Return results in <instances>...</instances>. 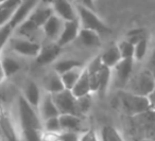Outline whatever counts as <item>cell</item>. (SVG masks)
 <instances>
[{
    "label": "cell",
    "mask_w": 155,
    "mask_h": 141,
    "mask_svg": "<svg viewBox=\"0 0 155 141\" xmlns=\"http://www.w3.org/2000/svg\"><path fill=\"white\" fill-rule=\"evenodd\" d=\"M17 113L21 130H43V120L36 108L30 105L22 96L18 98Z\"/></svg>",
    "instance_id": "1"
},
{
    "label": "cell",
    "mask_w": 155,
    "mask_h": 141,
    "mask_svg": "<svg viewBox=\"0 0 155 141\" xmlns=\"http://www.w3.org/2000/svg\"><path fill=\"white\" fill-rule=\"evenodd\" d=\"M123 90L141 97H149L155 90V81L148 69H142L132 75Z\"/></svg>",
    "instance_id": "2"
},
{
    "label": "cell",
    "mask_w": 155,
    "mask_h": 141,
    "mask_svg": "<svg viewBox=\"0 0 155 141\" xmlns=\"http://www.w3.org/2000/svg\"><path fill=\"white\" fill-rule=\"evenodd\" d=\"M118 98L122 109L130 117H135L151 108L148 97L137 96L127 90H121L118 93Z\"/></svg>",
    "instance_id": "3"
},
{
    "label": "cell",
    "mask_w": 155,
    "mask_h": 141,
    "mask_svg": "<svg viewBox=\"0 0 155 141\" xmlns=\"http://www.w3.org/2000/svg\"><path fill=\"white\" fill-rule=\"evenodd\" d=\"M77 13L78 18L80 19L81 26L84 29H88V30H93L95 32L99 33H108L110 29L94 13L93 10L87 9V8L83 7L81 5H78L77 7Z\"/></svg>",
    "instance_id": "4"
},
{
    "label": "cell",
    "mask_w": 155,
    "mask_h": 141,
    "mask_svg": "<svg viewBox=\"0 0 155 141\" xmlns=\"http://www.w3.org/2000/svg\"><path fill=\"white\" fill-rule=\"evenodd\" d=\"M9 47L14 53L27 57H35L38 55L41 46L36 41L22 37H11L9 41Z\"/></svg>",
    "instance_id": "5"
},
{
    "label": "cell",
    "mask_w": 155,
    "mask_h": 141,
    "mask_svg": "<svg viewBox=\"0 0 155 141\" xmlns=\"http://www.w3.org/2000/svg\"><path fill=\"white\" fill-rule=\"evenodd\" d=\"M53 102L60 115H77V98L71 90L64 89L58 93L51 94Z\"/></svg>",
    "instance_id": "6"
},
{
    "label": "cell",
    "mask_w": 155,
    "mask_h": 141,
    "mask_svg": "<svg viewBox=\"0 0 155 141\" xmlns=\"http://www.w3.org/2000/svg\"><path fill=\"white\" fill-rule=\"evenodd\" d=\"M134 58H122L114 68L112 69V72H114L115 82L117 86L120 88H125L127 84L129 83L130 79L132 77L133 71Z\"/></svg>",
    "instance_id": "7"
},
{
    "label": "cell",
    "mask_w": 155,
    "mask_h": 141,
    "mask_svg": "<svg viewBox=\"0 0 155 141\" xmlns=\"http://www.w3.org/2000/svg\"><path fill=\"white\" fill-rule=\"evenodd\" d=\"M39 2H41V0H24L16 8L13 17L11 18L9 24L14 29H16L20 24H22L32 14V12L36 9V7L39 5Z\"/></svg>",
    "instance_id": "8"
},
{
    "label": "cell",
    "mask_w": 155,
    "mask_h": 141,
    "mask_svg": "<svg viewBox=\"0 0 155 141\" xmlns=\"http://www.w3.org/2000/svg\"><path fill=\"white\" fill-rule=\"evenodd\" d=\"M51 7L54 14L64 21H73L79 19L78 13L68 0H53Z\"/></svg>",
    "instance_id": "9"
},
{
    "label": "cell",
    "mask_w": 155,
    "mask_h": 141,
    "mask_svg": "<svg viewBox=\"0 0 155 141\" xmlns=\"http://www.w3.org/2000/svg\"><path fill=\"white\" fill-rule=\"evenodd\" d=\"M81 30L80 20H73V21H65L64 28L58 37L56 45L58 47H65L66 45L70 44L72 41H74L77 37H79V33Z\"/></svg>",
    "instance_id": "10"
},
{
    "label": "cell",
    "mask_w": 155,
    "mask_h": 141,
    "mask_svg": "<svg viewBox=\"0 0 155 141\" xmlns=\"http://www.w3.org/2000/svg\"><path fill=\"white\" fill-rule=\"evenodd\" d=\"M64 24H65L64 20H62L60 17H58L55 14H53L47 20V22L44 25L43 27L44 34L50 41H58V37H60L61 33L63 31V28H64Z\"/></svg>",
    "instance_id": "11"
},
{
    "label": "cell",
    "mask_w": 155,
    "mask_h": 141,
    "mask_svg": "<svg viewBox=\"0 0 155 141\" xmlns=\"http://www.w3.org/2000/svg\"><path fill=\"white\" fill-rule=\"evenodd\" d=\"M43 88L46 93L54 94L63 91L65 89V86L63 84L61 75L54 70H52L51 72L46 74L43 79Z\"/></svg>",
    "instance_id": "12"
},
{
    "label": "cell",
    "mask_w": 155,
    "mask_h": 141,
    "mask_svg": "<svg viewBox=\"0 0 155 141\" xmlns=\"http://www.w3.org/2000/svg\"><path fill=\"white\" fill-rule=\"evenodd\" d=\"M54 14L53 9H52L51 5H46L44 3V5H37L36 9L32 12L30 16L27 19L31 20L37 28H43L44 25L47 22V20L51 17Z\"/></svg>",
    "instance_id": "13"
},
{
    "label": "cell",
    "mask_w": 155,
    "mask_h": 141,
    "mask_svg": "<svg viewBox=\"0 0 155 141\" xmlns=\"http://www.w3.org/2000/svg\"><path fill=\"white\" fill-rule=\"evenodd\" d=\"M22 97L26 99V101L29 104L32 105L34 108L38 110V106L41 104L43 96H41V88L35 82L29 81L25 84L24 90H22Z\"/></svg>",
    "instance_id": "14"
},
{
    "label": "cell",
    "mask_w": 155,
    "mask_h": 141,
    "mask_svg": "<svg viewBox=\"0 0 155 141\" xmlns=\"http://www.w3.org/2000/svg\"><path fill=\"white\" fill-rule=\"evenodd\" d=\"M38 113L43 121L50 119V118L58 117L60 116V113H58V108H56L55 104H54L51 94L46 93V92L43 94L41 104L38 106Z\"/></svg>",
    "instance_id": "15"
},
{
    "label": "cell",
    "mask_w": 155,
    "mask_h": 141,
    "mask_svg": "<svg viewBox=\"0 0 155 141\" xmlns=\"http://www.w3.org/2000/svg\"><path fill=\"white\" fill-rule=\"evenodd\" d=\"M60 123L62 132H75L83 133L82 117L77 115H60Z\"/></svg>",
    "instance_id": "16"
},
{
    "label": "cell",
    "mask_w": 155,
    "mask_h": 141,
    "mask_svg": "<svg viewBox=\"0 0 155 141\" xmlns=\"http://www.w3.org/2000/svg\"><path fill=\"white\" fill-rule=\"evenodd\" d=\"M61 51V47L58 45H47L43 46L39 51L38 55L36 56V63L38 65H48L53 63L58 58Z\"/></svg>",
    "instance_id": "17"
},
{
    "label": "cell",
    "mask_w": 155,
    "mask_h": 141,
    "mask_svg": "<svg viewBox=\"0 0 155 141\" xmlns=\"http://www.w3.org/2000/svg\"><path fill=\"white\" fill-rule=\"evenodd\" d=\"M0 130L7 141H20L14 123L8 116L0 115Z\"/></svg>",
    "instance_id": "18"
},
{
    "label": "cell",
    "mask_w": 155,
    "mask_h": 141,
    "mask_svg": "<svg viewBox=\"0 0 155 141\" xmlns=\"http://www.w3.org/2000/svg\"><path fill=\"white\" fill-rule=\"evenodd\" d=\"M71 92L75 98H81V97H85L91 94V83H89V75L87 72L86 68H84L82 75L80 77L79 81L74 85V87L71 89Z\"/></svg>",
    "instance_id": "19"
},
{
    "label": "cell",
    "mask_w": 155,
    "mask_h": 141,
    "mask_svg": "<svg viewBox=\"0 0 155 141\" xmlns=\"http://www.w3.org/2000/svg\"><path fill=\"white\" fill-rule=\"evenodd\" d=\"M101 62L104 66L113 69L121 60L122 56L120 54V51L118 49V46H112L108 49H106L103 53L100 55Z\"/></svg>",
    "instance_id": "20"
},
{
    "label": "cell",
    "mask_w": 155,
    "mask_h": 141,
    "mask_svg": "<svg viewBox=\"0 0 155 141\" xmlns=\"http://www.w3.org/2000/svg\"><path fill=\"white\" fill-rule=\"evenodd\" d=\"M0 64L3 69L5 77H12L20 70V63L15 57L10 55H0Z\"/></svg>",
    "instance_id": "21"
},
{
    "label": "cell",
    "mask_w": 155,
    "mask_h": 141,
    "mask_svg": "<svg viewBox=\"0 0 155 141\" xmlns=\"http://www.w3.org/2000/svg\"><path fill=\"white\" fill-rule=\"evenodd\" d=\"M79 38L81 39L82 44L86 47H99L101 44L99 33L93 30L82 28L79 33Z\"/></svg>",
    "instance_id": "22"
},
{
    "label": "cell",
    "mask_w": 155,
    "mask_h": 141,
    "mask_svg": "<svg viewBox=\"0 0 155 141\" xmlns=\"http://www.w3.org/2000/svg\"><path fill=\"white\" fill-rule=\"evenodd\" d=\"M84 68H85L84 66L78 67V68H74V69H72V70L68 71V72H66V73H64V74L61 75L63 84H64V86H65V89L71 90L73 87H74V85L77 84V82L79 81L80 77L82 75Z\"/></svg>",
    "instance_id": "23"
},
{
    "label": "cell",
    "mask_w": 155,
    "mask_h": 141,
    "mask_svg": "<svg viewBox=\"0 0 155 141\" xmlns=\"http://www.w3.org/2000/svg\"><path fill=\"white\" fill-rule=\"evenodd\" d=\"M82 63L79 62L77 60H71V58H64V60H60L53 65V70L60 75L64 74V73L68 72V71L72 70L78 67H82Z\"/></svg>",
    "instance_id": "24"
},
{
    "label": "cell",
    "mask_w": 155,
    "mask_h": 141,
    "mask_svg": "<svg viewBox=\"0 0 155 141\" xmlns=\"http://www.w3.org/2000/svg\"><path fill=\"white\" fill-rule=\"evenodd\" d=\"M110 80H112V69L102 65L99 71V89L98 92L100 94H104L110 86Z\"/></svg>",
    "instance_id": "25"
},
{
    "label": "cell",
    "mask_w": 155,
    "mask_h": 141,
    "mask_svg": "<svg viewBox=\"0 0 155 141\" xmlns=\"http://www.w3.org/2000/svg\"><path fill=\"white\" fill-rule=\"evenodd\" d=\"M100 141H124V139L114 126L105 125L101 130Z\"/></svg>",
    "instance_id": "26"
},
{
    "label": "cell",
    "mask_w": 155,
    "mask_h": 141,
    "mask_svg": "<svg viewBox=\"0 0 155 141\" xmlns=\"http://www.w3.org/2000/svg\"><path fill=\"white\" fill-rule=\"evenodd\" d=\"M91 102L93 100H91V94L77 98V113L79 117H83L88 113L91 107Z\"/></svg>",
    "instance_id": "27"
},
{
    "label": "cell",
    "mask_w": 155,
    "mask_h": 141,
    "mask_svg": "<svg viewBox=\"0 0 155 141\" xmlns=\"http://www.w3.org/2000/svg\"><path fill=\"white\" fill-rule=\"evenodd\" d=\"M60 117V116H58ZM54 117L47 119L43 121V130L46 133H62V127H61L60 118Z\"/></svg>",
    "instance_id": "28"
},
{
    "label": "cell",
    "mask_w": 155,
    "mask_h": 141,
    "mask_svg": "<svg viewBox=\"0 0 155 141\" xmlns=\"http://www.w3.org/2000/svg\"><path fill=\"white\" fill-rule=\"evenodd\" d=\"M13 31L14 28L9 22L0 27V51H2L3 47L9 43V41L12 37Z\"/></svg>",
    "instance_id": "29"
},
{
    "label": "cell",
    "mask_w": 155,
    "mask_h": 141,
    "mask_svg": "<svg viewBox=\"0 0 155 141\" xmlns=\"http://www.w3.org/2000/svg\"><path fill=\"white\" fill-rule=\"evenodd\" d=\"M118 49L122 58H134L135 46L127 41H122L118 44Z\"/></svg>",
    "instance_id": "30"
},
{
    "label": "cell",
    "mask_w": 155,
    "mask_h": 141,
    "mask_svg": "<svg viewBox=\"0 0 155 141\" xmlns=\"http://www.w3.org/2000/svg\"><path fill=\"white\" fill-rule=\"evenodd\" d=\"M147 49H148V39L143 38L135 45V51H134V60L141 61L146 56Z\"/></svg>",
    "instance_id": "31"
},
{
    "label": "cell",
    "mask_w": 155,
    "mask_h": 141,
    "mask_svg": "<svg viewBox=\"0 0 155 141\" xmlns=\"http://www.w3.org/2000/svg\"><path fill=\"white\" fill-rule=\"evenodd\" d=\"M44 130H21V135L25 141H43Z\"/></svg>",
    "instance_id": "32"
},
{
    "label": "cell",
    "mask_w": 155,
    "mask_h": 141,
    "mask_svg": "<svg viewBox=\"0 0 155 141\" xmlns=\"http://www.w3.org/2000/svg\"><path fill=\"white\" fill-rule=\"evenodd\" d=\"M16 9H5V8H0V27L10 22L11 18L13 17L14 12Z\"/></svg>",
    "instance_id": "33"
},
{
    "label": "cell",
    "mask_w": 155,
    "mask_h": 141,
    "mask_svg": "<svg viewBox=\"0 0 155 141\" xmlns=\"http://www.w3.org/2000/svg\"><path fill=\"white\" fill-rule=\"evenodd\" d=\"M80 141H100L98 134L93 128H87L80 135Z\"/></svg>",
    "instance_id": "34"
},
{
    "label": "cell",
    "mask_w": 155,
    "mask_h": 141,
    "mask_svg": "<svg viewBox=\"0 0 155 141\" xmlns=\"http://www.w3.org/2000/svg\"><path fill=\"white\" fill-rule=\"evenodd\" d=\"M81 133L62 132L58 136V141H80Z\"/></svg>",
    "instance_id": "35"
},
{
    "label": "cell",
    "mask_w": 155,
    "mask_h": 141,
    "mask_svg": "<svg viewBox=\"0 0 155 141\" xmlns=\"http://www.w3.org/2000/svg\"><path fill=\"white\" fill-rule=\"evenodd\" d=\"M61 133H43V141H58V136Z\"/></svg>",
    "instance_id": "36"
},
{
    "label": "cell",
    "mask_w": 155,
    "mask_h": 141,
    "mask_svg": "<svg viewBox=\"0 0 155 141\" xmlns=\"http://www.w3.org/2000/svg\"><path fill=\"white\" fill-rule=\"evenodd\" d=\"M148 69L149 71L151 72V74L153 75V77H154V81H155V50L154 52L152 53V55H151L150 57V61H149V66H148Z\"/></svg>",
    "instance_id": "37"
},
{
    "label": "cell",
    "mask_w": 155,
    "mask_h": 141,
    "mask_svg": "<svg viewBox=\"0 0 155 141\" xmlns=\"http://www.w3.org/2000/svg\"><path fill=\"white\" fill-rule=\"evenodd\" d=\"M79 5H83V7L87 8V9H91V10L95 9L94 0H79Z\"/></svg>",
    "instance_id": "38"
},
{
    "label": "cell",
    "mask_w": 155,
    "mask_h": 141,
    "mask_svg": "<svg viewBox=\"0 0 155 141\" xmlns=\"http://www.w3.org/2000/svg\"><path fill=\"white\" fill-rule=\"evenodd\" d=\"M149 102H150V107L151 109H154L155 110V90L148 97Z\"/></svg>",
    "instance_id": "39"
},
{
    "label": "cell",
    "mask_w": 155,
    "mask_h": 141,
    "mask_svg": "<svg viewBox=\"0 0 155 141\" xmlns=\"http://www.w3.org/2000/svg\"><path fill=\"white\" fill-rule=\"evenodd\" d=\"M5 79V72H3V69H2V67H1V64H0V84L2 83Z\"/></svg>",
    "instance_id": "40"
},
{
    "label": "cell",
    "mask_w": 155,
    "mask_h": 141,
    "mask_svg": "<svg viewBox=\"0 0 155 141\" xmlns=\"http://www.w3.org/2000/svg\"><path fill=\"white\" fill-rule=\"evenodd\" d=\"M41 2H44V3H46V5H50V3H52V1L53 0H41Z\"/></svg>",
    "instance_id": "41"
},
{
    "label": "cell",
    "mask_w": 155,
    "mask_h": 141,
    "mask_svg": "<svg viewBox=\"0 0 155 141\" xmlns=\"http://www.w3.org/2000/svg\"><path fill=\"white\" fill-rule=\"evenodd\" d=\"M140 141H155V140H151V139H141Z\"/></svg>",
    "instance_id": "42"
},
{
    "label": "cell",
    "mask_w": 155,
    "mask_h": 141,
    "mask_svg": "<svg viewBox=\"0 0 155 141\" xmlns=\"http://www.w3.org/2000/svg\"><path fill=\"white\" fill-rule=\"evenodd\" d=\"M5 1H7V0H0V5H1V3H3V2H5Z\"/></svg>",
    "instance_id": "43"
},
{
    "label": "cell",
    "mask_w": 155,
    "mask_h": 141,
    "mask_svg": "<svg viewBox=\"0 0 155 141\" xmlns=\"http://www.w3.org/2000/svg\"><path fill=\"white\" fill-rule=\"evenodd\" d=\"M68 1H70V2H72V1H73V0H68Z\"/></svg>",
    "instance_id": "44"
},
{
    "label": "cell",
    "mask_w": 155,
    "mask_h": 141,
    "mask_svg": "<svg viewBox=\"0 0 155 141\" xmlns=\"http://www.w3.org/2000/svg\"><path fill=\"white\" fill-rule=\"evenodd\" d=\"M0 55H1V51H0Z\"/></svg>",
    "instance_id": "45"
},
{
    "label": "cell",
    "mask_w": 155,
    "mask_h": 141,
    "mask_svg": "<svg viewBox=\"0 0 155 141\" xmlns=\"http://www.w3.org/2000/svg\"><path fill=\"white\" fill-rule=\"evenodd\" d=\"M0 141H1V139H0Z\"/></svg>",
    "instance_id": "46"
}]
</instances>
